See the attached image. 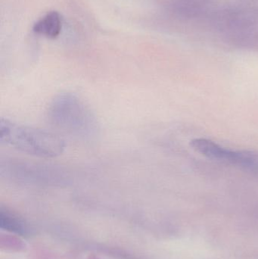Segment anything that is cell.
Returning a JSON list of instances; mask_svg holds the SVG:
<instances>
[{"label":"cell","mask_w":258,"mask_h":259,"mask_svg":"<svg viewBox=\"0 0 258 259\" xmlns=\"http://www.w3.org/2000/svg\"><path fill=\"white\" fill-rule=\"evenodd\" d=\"M0 140L14 149L40 158L59 156L65 149L64 140L53 133L21 125L4 118L0 123Z\"/></svg>","instance_id":"1"},{"label":"cell","mask_w":258,"mask_h":259,"mask_svg":"<svg viewBox=\"0 0 258 259\" xmlns=\"http://www.w3.org/2000/svg\"><path fill=\"white\" fill-rule=\"evenodd\" d=\"M48 118L58 128L77 137L91 136L96 130L91 111L72 94H62L53 100L48 109Z\"/></svg>","instance_id":"2"},{"label":"cell","mask_w":258,"mask_h":259,"mask_svg":"<svg viewBox=\"0 0 258 259\" xmlns=\"http://www.w3.org/2000/svg\"><path fill=\"white\" fill-rule=\"evenodd\" d=\"M191 146L196 152L212 159L225 161L247 168H257L258 158L247 152H235L222 147L212 140L198 138L192 140Z\"/></svg>","instance_id":"3"},{"label":"cell","mask_w":258,"mask_h":259,"mask_svg":"<svg viewBox=\"0 0 258 259\" xmlns=\"http://www.w3.org/2000/svg\"><path fill=\"white\" fill-rule=\"evenodd\" d=\"M62 29L60 15L56 11L48 12L33 26L35 33L51 39L57 37Z\"/></svg>","instance_id":"4"},{"label":"cell","mask_w":258,"mask_h":259,"mask_svg":"<svg viewBox=\"0 0 258 259\" xmlns=\"http://www.w3.org/2000/svg\"><path fill=\"white\" fill-rule=\"evenodd\" d=\"M0 223H1L0 225H1L2 228H6V230L18 233V234L24 233V228H23L22 225L8 213L2 211L1 215H0Z\"/></svg>","instance_id":"5"}]
</instances>
